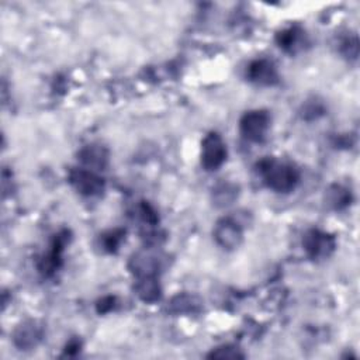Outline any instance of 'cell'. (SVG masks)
Here are the masks:
<instances>
[{
	"instance_id": "obj_20",
	"label": "cell",
	"mask_w": 360,
	"mask_h": 360,
	"mask_svg": "<svg viewBox=\"0 0 360 360\" xmlns=\"http://www.w3.org/2000/svg\"><path fill=\"white\" fill-rule=\"evenodd\" d=\"M340 52L347 59H356L359 55V42L356 37H347L340 42Z\"/></svg>"
},
{
	"instance_id": "obj_6",
	"label": "cell",
	"mask_w": 360,
	"mask_h": 360,
	"mask_svg": "<svg viewBox=\"0 0 360 360\" xmlns=\"http://www.w3.org/2000/svg\"><path fill=\"white\" fill-rule=\"evenodd\" d=\"M226 145L218 132H208L202 142L200 150L201 165L205 170H217L226 160Z\"/></svg>"
},
{
	"instance_id": "obj_15",
	"label": "cell",
	"mask_w": 360,
	"mask_h": 360,
	"mask_svg": "<svg viewBox=\"0 0 360 360\" xmlns=\"http://www.w3.org/2000/svg\"><path fill=\"white\" fill-rule=\"evenodd\" d=\"M201 307V301L191 294H177L173 297L169 305V311L173 314H190L197 312Z\"/></svg>"
},
{
	"instance_id": "obj_10",
	"label": "cell",
	"mask_w": 360,
	"mask_h": 360,
	"mask_svg": "<svg viewBox=\"0 0 360 360\" xmlns=\"http://www.w3.org/2000/svg\"><path fill=\"white\" fill-rule=\"evenodd\" d=\"M246 77L249 82L259 86H274L280 80L276 65L266 58L252 60L246 68Z\"/></svg>"
},
{
	"instance_id": "obj_5",
	"label": "cell",
	"mask_w": 360,
	"mask_h": 360,
	"mask_svg": "<svg viewBox=\"0 0 360 360\" xmlns=\"http://www.w3.org/2000/svg\"><path fill=\"white\" fill-rule=\"evenodd\" d=\"M270 114L266 110L246 111L239 120V131L242 136L250 142H262L270 128Z\"/></svg>"
},
{
	"instance_id": "obj_18",
	"label": "cell",
	"mask_w": 360,
	"mask_h": 360,
	"mask_svg": "<svg viewBox=\"0 0 360 360\" xmlns=\"http://www.w3.org/2000/svg\"><path fill=\"white\" fill-rule=\"evenodd\" d=\"M138 215L142 219V222L148 226H155L159 222V215L156 210L148 201H142L138 205Z\"/></svg>"
},
{
	"instance_id": "obj_3",
	"label": "cell",
	"mask_w": 360,
	"mask_h": 360,
	"mask_svg": "<svg viewBox=\"0 0 360 360\" xmlns=\"http://www.w3.org/2000/svg\"><path fill=\"white\" fill-rule=\"evenodd\" d=\"M302 248L312 260L328 259L336 249V239L332 233L312 228L302 238Z\"/></svg>"
},
{
	"instance_id": "obj_2",
	"label": "cell",
	"mask_w": 360,
	"mask_h": 360,
	"mask_svg": "<svg viewBox=\"0 0 360 360\" xmlns=\"http://www.w3.org/2000/svg\"><path fill=\"white\" fill-rule=\"evenodd\" d=\"M70 239V233L66 229L53 235L49 249L38 259L37 269L41 276L52 277L63 264V252Z\"/></svg>"
},
{
	"instance_id": "obj_12",
	"label": "cell",
	"mask_w": 360,
	"mask_h": 360,
	"mask_svg": "<svg viewBox=\"0 0 360 360\" xmlns=\"http://www.w3.org/2000/svg\"><path fill=\"white\" fill-rule=\"evenodd\" d=\"M79 160L90 170H104L108 165V150L103 145L90 143L83 146L77 153Z\"/></svg>"
},
{
	"instance_id": "obj_13",
	"label": "cell",
	"mask_w": 360,
	"mask_h": 360,
	"mask_svg": "<svg viewBox=\"0 0 360 360\" xmlns=\"http://www.w3.org/2000/svg\"><path fill=\"white\" fill-rule=\"evenodd\" d=\"M134 291L138 298L146 304H153L160 300L162 288L158 277H139L134 284Z\"/></svg>"
},
{
	"instance_id": "obj_16",
	"label": "cell",
	"mask_w": 360,
	"mask_h": 360,
	"mask_svg": "<svg viewBox=\"0 0 360 360\" xmlns=\"http://www.w3.org/2000/svg\"><path fill=\"white\" fill-rule=\"evenodd\" d=\"M125 239V229L122 228H114L107 232H104L100 238L101 248L108 253H115L118 248L121 246L122 240Z\"/></svg>"
},
{
	"instance_id": "obj_7",
	"label": "cell",
	"mask_w": 360,
	"mask_h": 360,
	"mask_svg": "<svg viewBox=\"0 0 360 360\" xmlns=\"http://www.w3.org/2000/svg\"><path fill=\"white\" fill-rule=\"evenodd\" d=\"M68 179L72 187L84 197H96L104 191V179L94 170L75 167L69 172Z\"/></svg>"
},
{
	"instance_id": "obj_11",
	"label": "cell",
	"mask_w": 360,
	"mask_h": 360,
	"mask_svg": "<svg viewBox=\"0 0 360 360\" xmlns=\"http://www.w3.org/2000/svg\"><path fill=\"white\" fill-rule=\"evenodd\" d=\"M276 44L290 55H295L307 45L305 31L300 25H290L276 34Z\"/></svg>"
},
{
	"instance_id": "obj_4",
	"label": "cell",
	"mask_w": 360,
	"mask_h": 360,
	"mask_svg": "<svg viewBox=\"0 0 360 360\" xmlns=\"http://www.w3.org/2000/svg\"><path fill=\"white\" fill-rule=\"evenodd\" d=\"M165 259L162 253L152 248H145L135 252L129 262L128 269L136 277H158L159 271L163 269Z\"/></svg>"
},
{
	"instance_id": "obj_19",
	"label": "cell",
	"mask_w": 360,
	"mask_h": 360,
	"mask_svg": "<svg viewBox=\"0 0 360 360\" xmlns=\"http://www.w3.org/2000/svg\"><path fill=\"white\" fill-rule=\"evenodd\" d=\"M210 359H243L245 354L235 346L226 345V346H221L217 347L215 350H212L208 354Z\"/></svg>"
},
{
	"instance_id": "obj_1",
	"label": "cell",
	"mask_w": 360,
	"mask_h": 360,
	"mask_svg": "<svg viewBox=\"0 0 360 360\" xmlns=\"http://www.w3.org/2000/svg\"><path fill=\"white\" fill-rule=\"evenodd\" d=\"M256 172L263 183L276 193H290L300 183V170L295 165L276 158H263L256 163Z\"/></svg>"
},
{
	"instance_id": "obj_17",
	"label": "cell",
	"mask_w": 360,
	"mask_h": 360,
	"mask_svg": "<svg viewBox=\"0 0 360 360\" xmlns=\"http://www.w3.org/2000/svg\"><path fill=\"white\" fill-rule=\"evenodd\" d=\"M236 194H238V191H236V187L233 184L221 183L215 187L212 198H214L217 205L224 207V205L231 204L236 198Z\"/></svg>"
},
{
	"instance_id": "obj_22",
	"label": "cell",
	"mask_w": 360,
	"mask_h": 360,
	"mask_svg": "<svg viewBox=\"0 0 360 360\" xmlns=\"http://www.w3.org/2000/svg\"><path fill=\"white\" fill-rule=\"evenodd\" d=\"M80 347H82V343L79 339H70L68 342V345L65 346V354L68 356H75L80 352Z\"/></svg>"
},
{
	"instance_id": "obj_21",
	"label": "cell",
	"mask_w": 360,
	"mask_h": 360,
	"mask_svg": "<svg viewBox=\"0 0 360 360\" xmlns=\"http://www.w3.org/2000/svg\"><path fill=\"white\" fill-rule=\"evenodd\" d=\"M117 304V298L114 295H105L103 298H100L96 304V311L97 314H108L115 308Z\"/></svg>"
},
{
	"instance_id": "obj_14",
	"label": "cell",
	"mask_w": 360,
	"mask_h": 360,
	"mask_svg": "<svg viewBox=\"0 0 360 360\" xmlns=\"http://www.w3.org/2000/svg\"><path fill=\"white\" fill-rule=\"evenodd\" d=\"M325 201L332 210H343L352 202V193L342 184H332L325 194Z\"/></svg>"
},
{
	"instance_id": "obj_8",
	"label": "cell",
	"mask_w": 360,
	"mask_h": 360,
	"mask_svg": "<svg viewBox=\"0 0 360 360\" xmlns=\"http://www.w3.org/2000/svg\"><path fill=\"white\" fill-rule=\"evenodd\" d=\"M212 235L217 245L226 250L236 249L243 240L242 226L233 217H224L217 221Z\"/></svg>"
},
{
	"instance_id": "obj_9",
	"label": "cell",
	"mask_w": 360,
	"mask_h": 360,
	"mask_svg": "<svg viewBox=\"0 0 360 360\" xmlns=\"http://www.w3.org/2000/svg\"><path fill=\"white\" fill-rule=\"evenodd\" d=\"M45 328L37 319H27L21 322L13 332V343L20 350H31L44 339Z\"/></svg>"
}]
</instances>
